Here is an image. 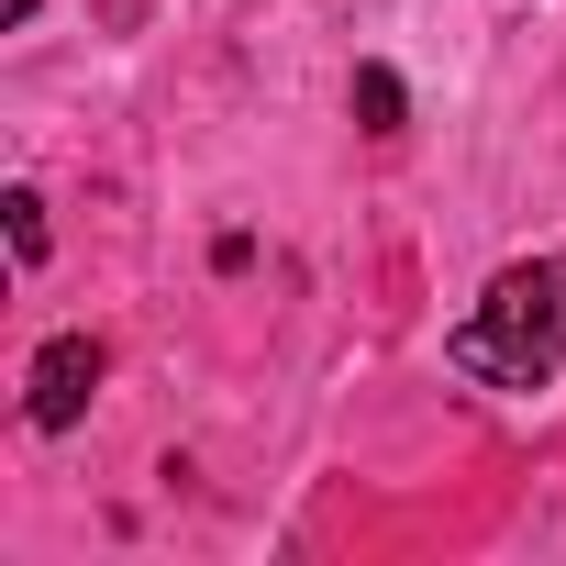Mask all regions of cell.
<instances>
[{
	"instance_id": "obj_1",
	"label": "cell",
	"mask_w": 566,
	"mask_h": 566,
	"mask_svg": "<svg viewBox=\"0 0 566 566\" xmlns=\"http://www.w3.org/2000/svg\"><path fill=\"white\" fill-rule=\"evenodd\" d=\"M455 378L478 389H544L566 367V255H522L467 301V323L444 334Z\"/></svg>"
},
{
	"instance_id": "obj_2",
	"label": "cell",
	"mask_w": 566,
	"mask_h": 566,
	"mask_svg": "<svg viewBox=\"0 0 566 566\" xmlns=\"http://www.w3.org/2000/svg\"><path fill=\"white\" fill-rule=\"evenodd\" d=\"M90 389H101V345H90V334H56V345L34 356V400H23L34 433H67V422L90 411Z\"/></svg>"
},
{
	"instance_id": "obj_3",
	"label": "cell",
	"mask_w": 566,
	"mask_h": 566,
	"mask_svg": "<svg viewBox=\"0 0 566 566\" xmlns=\"http://www.w3.org/2000/svg\"><path fill=\"white\" fill-rule=\"evenodd\" d=\"M400 112H411L400 78H389V67H356V123H367V134H400Z\"/></svg>"
},
{
	"instance_id": "obj_4",
	"label": "cell",
	"mask_w": 566,
	"mask_h": 566,
	"mask_svg": "<svg viewBox=\"0 0 566 566\" xmlns=\"http://www.w3.org/2000/svg\"><path fill=\"white\" fill-rule=\"evenodd\" d=\"M0 211H12V255H23V266H45V200H34V189H12Z\"/></svg>"
},
{
	"instance_id": "obj_5",
	"label": "cell",
	"mask_w": 566,
	"mask_h": 566,
	"mask_svg": "<svg viewBox=\"0 0 566 566\" xmlns=\"http://www.w3.org/2000/svg\"><path fill=\"white\" fill-rule=\"evenodd\" d=\"M0 23H34V0H0Z\"/></svg>"
}]
</instances>
